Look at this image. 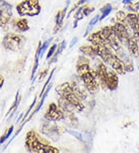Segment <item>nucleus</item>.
Here are the masks:
<instances>
[{"label": "nucleus", "mask_w": 139, "mask_h": 153, "mask_svg": "<svg viewBox=\"0 0 139 153\" xmlns=\"http://www.w3.org/2000/svg\"><path fill=\"white\" fill-rule=\"evenodd\" d=\"M99 16H100L99 15H96L94 17V18H92V19H91V21H90L89 24H88V26H87V30H86L85 33H84V36H83L84 37H85L88 34V33L90 32V30H91V28H92L93 26H94L97 22H98V20L100 19V17Z\"/></svg>", "instance_id": "nucleus-19"}, {"label": "nucleus", "mask_w": 139, "mask_h": 153, "mask_svg": "<svg viewBox=\"0 0 139 153\" xmlns=\"http://www.w3.org/2000/svg\"><path fill=\"white\" fill-rule=\"evenodd\" d=\"M17 28L20 31H27L30 29V26L28 25V22L26 19H20L16 22Z\"/></svg>", "instance_id": "nucleus-16"}, {"label": "nucleus", "mask_w": 139, "mask_h": 153, "mask_svg": "<svg viewBox=\"0 0 139 153\" xmlns=\"http://www.w3.org/2000/svg\"><path fill=\"white\" fill-rule=\"evenodd\" d=\"M45 118L48 121H56L63 119L64 114H63V112L59 108H57V106L54 103H52L50 104L48 111L45 114Z\"/></svg>", "instance_id": "nucleus-7"}, {"label": "nucleus", "mask_w": 139, "mask_h": 153, "mask_svg": "<svg viewBox=\"0 0 139 153\" xmlns=\"http://www.w3.org/2000/svg\"><path fill=\"white\" fill-rule=\"evenodd\" d=\"M108 73V80H107V88L111 91H114L117 89L118 85V77L117 74L114 71H107Z\"/></svg>", "instance_id": "nucleus-11"}, {"label": "nucleus", "mask_w": 139, "mask_h": 153, "mask_svg": "<svg viewBox=\"0 0 139 153\" xmlns=\"http://www.w3.org/2000/svg\"><path fill=\"white\" fill-rule=\"evenodd\" d=\"M66 131L68 133H70L71 134H72V135H74V137H76L77 139H79V140L81 141V142H84V140H83V134H81V133L78 132V131H73V130H66Z\"/></svg>", "instance_id": "nucleus-22"}, {"label": "nucleus", "mask_w": 139, "mask_h": 153, "mask_svg": "<svg viewBox=\"0 0 139 153\" xmlns=\"http://www.w3.org/2000/svg\"><path fill=\"white\" fill-rule=\"evenodd\" d=\"M132 0H123V4H129L132 2Z\"/></svg>", "instance_id": "nucleus-32"}, {"label": "nucleus", "mask_w": 139, "mask_h": 153, "mask_svg": "<svg viewBox=\"0 0 139 153\" xmlns=\"http://www.w3.org/2000/svg\"><path fill=\"white\" fill-rule=\"evenodd\" d=\"M65 47H66V42L63 40V42L61 43V44L59 45V49H58V51H56V55L54 57V59H53V60L51 61V63H53V62H54V60H56V59L57 58V56L59 54H60V53H62V51H63L65 49Z\"/></svg>", "instance_id": "nucleus-23"}, {"label": "nucleus", "mask_w": 139, "mask_h": 153, "mask_svg": "<svg viewBox=\"0 0 139 153\" xmlns=\"http://www.w3.org/2000/svg\"><path fill=\"white\" fill-rule=\"evenodd\" d=\"M24 43L25 38L22 36L9 33L4 37L2 45L6 50L11 51H18L22 49Z\"/></svg>", "instance_id": "nucleus-4"}, {"label": "nucleus", "mask_w": 139, "mask_h": 153, "mask_svg": "<svg viewBox=\"0 0 139 153\" xmlns=\"http://www.w3.org/2000/svg\"><path fill=\"white\" fill-rule=\"evenodd\" d=\"M59 105L60 107V108L63 109L65 111L67 112H72L74 108H75L71 103H70L67 100H66V99L62 97L59 100Z\"/></svg>", "instance_id": "nucleus-15"}, {"label": "nucleus", "mask_w": 139, "mask_h": 153, "mask_svg": "<svg viewBox=\"0 0 139 153\" xmlns=\"http://www.w3.org/2000/svg\"><path fill=\"white\" fill-rule=\"evenodd\" d=\"M112 31L114 35L118 38L120 43L124 45H128V39H129V35H128V29L121 22H117L113 26H111Z\"/></svg>", "instance_id": "nucleus-6"}, {"label": "nucleus", "mask_w": 139, "mask_h": 153, "mask_svg": "<svg viewBox=\"0 0 139 153\" xmlns=\"http://www.w3.org/2000/svg\"><path fill=\"white\" fill-rule=\"evenodd\" d=\"M54 71H55V69L53 70L52 72H51V73H50V76H49V77H48V80H46V83H45L44 85H43V89H42V91H41V93H40V97H42V94H43V92H44L45 89H46V87H47V85H48V84H49V83H50V80H51V78H52V76H53V74H54Z\"/></svg>", "instance_id": "nucleus-26"}, {"label": "nucleus", "mask_w": 139, "mask_h": 153, "mask_svg": "<svg viewBox=\"0 0 139 153\" xmlns=\"http://www.w3.org/2000/svg\"><path fill=\"white\" fill-rule=\"evenodd\" d=\"M40 137L31 131L27 133L26 145L28 150L35 152H59V150L46 144L44 141H41Z\"/></svg>", "instance_id": "nucleus-2"}, {"label": "nucleus", "mask_w": 139, "mask_h": 153, "mask_svg": "<svg viewBox=\"0 0 139 153\" xmlns=\"http://www.w3.org/2000/svg\"><path fill=\"white\" fill-rule=\"evenodd\" d=\"M107 67L104 65V64L100 63L98 66L97 71V76L98 77L99 81L102 85L103 88H107V80H108V73H107Z\"/></svg>", "instance_id": "nucleus-10"}, {"label": "nucleus", "mask_w": 139, "mask_h": 153, "mask_svg": "<svg viewBox=\"0 0 139 153\" xmlns=\"http://www.w3.org/2000/svg\"><path fill=\"white\" fill-rule=\"evenodd\" d=\"M126 22L128 26L134 30V32L139 31V19L138 16L135 13H129L127 15Z\"/></svg>", "instance_id": "nucleus-12"}, {"label": "nucleus", "mask_w": 139, "mask_h": 153, "mask_svg": "<svg viewBox=\"0 0 139 153\" xmlns=\"http://www.w3.org/2000/svg\"><path fill=\"white\" fill-rule=\"evenodd\" d=\"M56 47H57V45L56 44H54L52 47H51V48H50V51H49L48 53H47V55H46V59H47V60L50 59V58L54 55V52H55V51L56 50Z\"/></svg>", "instance_id": "nucleus-27"}, {"label": "nucleus", "mask_w": 139, "mask_h": 153, "mask_svg": "<svg viewBox=\"0 0 139 153\" xmlns=\"http://www.w3.org/2000/svg\"><path fill=\"white\" fill-rule=\"evenodd\" d=\"M87 1H88V0H80V1H79V2H78L77 3L76 5H75V6H74V8H72V9H71V11H70V13H68L67 18H68V17H70L71 14L73 13V12L74 11V10H76V9H77V8L79 7V6H80V5H82V4H83V3H85V2H87Z\"/></svg>", "instance_id": "nucleus-25"}, {"label": "nucleus", "mask_w": 139, "mask_h": 153, "mask_svg": "<svg viewBox=\"0 0 139 153\" xmlns=\"http://www.w3.org/2000/svg\"><path fill=\"white\" fill-rule=\"evenodd\" d=\"M51 88H52V84H50V86L48 87V88H47V89H46V91L45 92V93H44V94H43V95L42 96V100H41V101H40V102H39V106L37 107L36 110L35 111H34V113H36V112H37V111H39V109L41 108V107L43 106V102H44L45 99H46V96H47V94H49V92H50V89H51Z\"/></svg>", "instance_id": "nucleus-20"}, {"label": "nucleus", "mask_w": 139, "mask_h": 153, "mask_svg": "<svg viewBox=\"0 0 139 153\" xmlns=\"http://www.w3.org/2000/svg\"><path fill=\"white\" fill-rule=\"evenodd\" d=\"M112 10V6H111V4H108V5H106L105 6L102 8L100 11L102 13V16L100 18V20H102V19H104L106 16H108V15L110 14V13Z\"/></svg>", "instance_id": "nucleus-18"}, {"label": "nucleus", "mask_w": 139, "mask_h": 153, "mask_svg": "<svg viewBox=\"0 0 139 153\" xmlns=\"http://www.w3.org/2000/svg\"><path fill=\"white\" fill-rule=\"evenodd\" d=\"M77 42V38L74 37V39H73L72 40H71V43H70V46H69V47H70V48H72V47H74V45L76 44Z\"/></svg>", "instance_id": "nucleus-30"}, {"label": "nucleus", "mask_w": 139, "mask_h": 153, "mask_svg": "<svg viewBox=\"0 0 139 153\" xmlns=\"http://www.w3.org/2000/svg\"><path fill=\"white\" fill-rule=\"evenodd\" d=\"M106 63L110 64L112 67V68L119 74H122L125 71L124 63L117 55L111 53V56L108 58V60H106Z\"/></svg>", "instance_id": "nucleus-8"}, {"label": "nucleus", "mask_w": 139, "mask_h": 153, "mask_svg": "<svg viewBox=\"0 0 139 153\" xmlns=\"http://www.w3.org/2000/svg\"><path fill=\"white\" fill-rule=\"evenodd\" d=\"M138 56H139V47H138Z\"/></svg>", "instance_id": "nucleus-34"}, {"label": "nucleus", "mask_w": 139, "mask_h": 153, "mask_svg": "<svg viewBox=\"0 0 139 153\" xmlns=\"http://www.w3.org/2000/svg\"><path fill=\"white\" fill-rule=\"evenodd\" d=\"M80 51L82 53H85L87 55H89L91 56H96V53L94 51V47H91V46H83L80 48Z\"/></svg>", "instance_id": "nucleus-17"}, {"label": "nucleus", "mask_w": 139, "mask_h": 153, "mask_svg": "<svg viewBox=\"0 0 139 153\" xmlns=\"http://www.w3.org/2000/svg\"><path fill=\"white\" fill-rule=\"evenodd\" d=\"M94 10V8H89V7H85L83 9V15L85 16H89L93 11Z\"/></svg>", "instance_id": "nucleus-28"}, {"label": "nucleus", "mask_w": 139, "mask_h": 153, "mask_svg": "<svg viewBox=\"0 0 139 153\" xmlns=\"http://www.w3.org/2000/svg\"><path fill=\"white\" fill-rule=\"evenodd\" d=\"M77 71L79 76L81 77L86 88L91 93L94 94L98 91V84L97 80V73L90 68L89 65L85 61L79 63L77 65Z\"/></svg>", "instance_id": "nucleus-1"}, {"label": "nucleus", "mask_w": 139, "mask_h": 153, "mask_svg": "<svg viewBox=\"0 0 139 153\" xmlns=\"http://www.w3.org/2000/svg\"><path fill=\"white\" fill-rule=\"evenodd\" d=\"M56 91L62 97L71 103L77 110L82 111L84 108L83 105L80 102V99L75 94L72 87L68 83H64L56 87Z\"/></svg>", "instance_id": "nucleus-3"}, {"label": "nucleus", "mask_w": 139, "mask_h": 153, "mask_svg": "<svg viewBox=\"0 0 139 153\" xmlns=\"http://www.w3.org/2000/svg\"><path fill=\"white\" fill-rule=\"evenodd\" d=\"M135 10H138V11H139V2H138V3L135 4Z\"/></svg>", "instance_id": "nucleus-33"}, {"label": "nucleus", "mask_w": 139, "mask_h": 153, "mask_svg": "<svg viewBox=\"0 0 139 153\" xmlns=\"http://www.w3.org/2000/svg\"><path fill=\"white\" fill-rule=\"evenodd\" d=\"M11 6L7 5V4H4L3 9H2L1 10V15H0V26L2 27V28H5L6 27L8 24H9V22L11 19Z\"/></svg>", "instance_id": "nucleus-9"}, {"label": "nucleus", "mask_w": 139, "mask_h": 153, "mask_svg": "<svg viewBox=\"0 0 139 153\" xmlns=\"http://www.w3.org/2000/svg\"><path fill=\"white\" fill-rule=\"evenodd\" d=\"M53 39V38H50L49 40H46V42H45L44 43H43V45L42 46V49H41V54H40V56H43V53H44L45 52H46V49H47V47H48L49 44H50V43L51 42V40Z\"/></svg>", "instance_id": "nucleus-24"}, {"label": "nucleus", "mask_w": 139, "mask_h": 153, "mask_svg": "<svg viewBox=\"0 0 139 153\" xmlns=\"http://www.w3.org/2000/svg\"><path fill=\"white\" fill-rule=\"evenodd\" d=\"M69 3H70V0H68V1H67V6H66V7L63 9V11L59 12V13H57L56 16V24L55 30H54V33H56L57 32L58 30H59V29H60V26H61L63 19H64L65 14H66V12H67V8H68V6H69Z\"/></svg>", "instance_id": "nucleus-13"}, {"label": "nucleus", "mask_w": 139, "mask_h": 153, "mask_svg": "<svg viewBox=\"0 0 139 153\" xmlns=\"http://www.w3.org/2000/svg\"><path fill=\"white\" fill-rule=\"evenodd\" d=\"M128 49H129L130 53L134 56H137L138 55V42L135 37H131L128 39Z\"/></svg>", "instance_id": "nucleus-14"}, {"label": "nucleus", "mask_w": 139, "mask_h": 153, "mask_svg": "<svg viewBox=\"0 0 139 153\" xmlns=\"http://www.w3.org/2000/svg\"><path fill=\"white\" fill-rule=\"evenodd\" d=\"M116 18H117V21L119 22H125L127 19V16L125 15V13L122 11H119L118 13H117L116 14Z\"/></svg>", "instance_id": "nucleus-21"}, {"label": "nucleus", "mask_w": 139, "mask_h": 153, "mask_svg": "<svg viewBox=\"0 0 139 153\" xmlns=\"http://www.w3.org/2000/svg\"><path fill=\"white\" fill-rule=\"evenodd\" d=\"M4 83V79H3V76L2 75L0 74V88L2 86V84Z\"/></svg>", "instance_id": "nucleus-31"}, {"label": "nucleus", "mask_w": 139, "mask_h": 153, "mask_svg": "<svg viewBox=\"0 0 139 153\" xmlns=\"http://www.w3.org/2000/svg\"><path fill=\"white\" fill-rule=\"evenodd\" d=\"M0 15H1V10H0Z\"/></svg>", "instance_id": "nucleus-35"}, {"label": "nucleus", "mask_w": 139, "mask_h": 153, "mask_svg": "<svg viewBox=\"0 0 139 153\" xmlns=\"http://www.w3.org/2000/svg\"><path fill=\"white\" fill-rule=\"evenodd\" d=\"M17 11L20 16H34L38 15L40 12V6L38 0H26L22 2L16 7Z\"/></svg>", "instance_id": "nucleus-5"}, {"label": "nucleus", "mask_w": 139, "mask_h": 153, "mask_svg": "<svg viewBox=\"0 0 139 153\" xmlns=\"http://www.w3.org/2000/svg\"><path fill=\"white\" fill-rule=\"evenodd\" d=\"M13 127H11V128H9V131H8V132H7V134H6V136H4L3 138H1V142H1V143H2V142H3L4 141L6 140V138H7L9 136V134H11L12 131H13Z\"/></svg>", "instance_id": "nucleus-29"}]
</instances>
